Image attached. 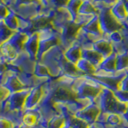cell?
<instances>
[{"instance_id":"obj_58","label":"cell","mask_w":128,"mask_h":128,"mask_svg":"<svg viewBox=\"0 0 128 128\" xmlns=\"http://www.w3.org/2000/svg\"><path fill=\"white\" fill-rule=\"evenodd\" d=\"M126 1H128V0H126Z\"/></svg>"},{"instance_id":"obj_41","label":"cell","mask_w":128,"mask_h":128,"mask_svg":"<svg viewBox=\"0 0 128 128\" xmlns=\"http://www.w3.org/2000/svg\"><path fill=\"white\" fill-rule=\"evenodd\" d=\"M114 94L119 100H121L122 102H124L128 104V91H123L121 90H118L116 92H114Z\"/></svg>"},{"instance_id":"obj_25","label":"cell","mask_w":128,"mask_h":128,"mask_svg":"<svg viewBox=\"0 0 128 128\" xmlns=\"http://www.w3.org/2000/svg\"><path fill=\"white\" fill-rule=\"evenodd\" d=\"M27 38L28 34L24 33V32L17 30L14 32V34L8 39V41L16 48V50L18 52H21L22 50H23L24 43H25Z\"/></svg>"},{"instance_id":"obj_29","label":"cell","mask_w":128,"mask_h":128,"mask_svg":"<svg viewBox=\"0 0 128 128\" xmlns=\"http://www.w3.org/2000/svg\"><path fill=\"white\" fill-rule=\"evenodd\" d=\"M78 14H88V15H97L98 14V9L90 0H82V2L79 7Z\"/></svg>"},{"instance_id":"obj_23","label":"cell","mask_w":128,"mask_h":128,"mask_svg":"<svg viewBox=\"0 0 128 128\" xmlns=\"http://www.w3.org/2000/svg\"><path fill=\"white\" fill-rule=\"evenodd\" d=\"M82 58L88 60L93 65L97 67L100 65V63L102 62L104 58L103 56L99 54L98 51L94 50L93 48H89V49H82Z\"/></svg>"},{"instance_id":"obj_8","label":"cell","mask_w":128,"mask_h":128,"mask_svg":"<svg viewBox=\"0 0 128 128\" xmlns=\"http://www.w3.org/2000/svg\"><path fill=\"white\" fill-rule=\"evenodd\" d=\"M38 108L41 112L42 119L43 121L48 122V121L54 115L58 114L59 112L58 110L56 102L54 99L50 97V95L43 91V96L41 99Z\"/></svg>"},{"instance_id":"obj_38","label":"cell","mask_w":128,"mask_h":128,"mask_svg":"<svg viewBox=\"0 0 128 128\" xmlns=\"http://www.w3.org/2000/svg\"><path fill=\"white\" fill-rule=\"evenodd\" d=\"M18 126L5 117H0V128H18Z\"/></svg>"},{"instance_id":"obj_33","label":"cell","mask_w":128,"mask_h":128,"mask_svg":"<svg viewBox=\"0 0 128 128\" xmlns=\"http://www.w3.org/2000/svg\"><path fill=\"white\" fill-rule=\"evenodd\" d=\"M82 2V0H70L66 6V9L71 14V17L73 18V21L76 19L78 14V10Z\"/></svg>"},{"instance_id":"obj_46","label":"cell","mask_w":128,"mask_h":128,"mask_svg":"<svg viewBox=\"0 0 128 128\" xmlns=\"http://www.w3.org/2000/svg\"><path fill=\"white\" fill-rule=\"evenodd\" d=\"M90 1L94 2H104L106 4H110V5H113L118 0H90Z\"/></svg>"},{"instance_id":"obj_49","label":"cell","mask_w":128,"mask_h":128,"mask_svg":"<svg viewBox=\"0 0 128 128\" xmlns=\"http://www.w3.org/2000/svg\"><path fill=\"white\" fill-rule=\"evenodd\" d=\"M122 117L124 121L128 123V107H127V109H126L125 113H124L123 114H122Z\"/></svg>"},{"instance_id":"obj_21","label":"cell","mask_w":128,"mask_h":128,"mask_svg":"<svg viewBox=\"0 0 128 128\" xmlns=\"http://www.w3.org/2000/svg\"><path fill=\"white\" fill-rule=\"evenodd\" d=\"M82 46L77 41H75L69 48H67L64 51V55L67 60L76 64L82 58Z\"/></svg>"},{"instance_id":"obj_16","label":"cell","mask_w":128,"mask_h":128,"mask_svg":"<svg viewBox=\"0 0 128 128\" xmlns=\"http://www.w3.org/2000/svg\"><path fill=\"white\" fill-rule=\"evenodd\" d=\"M39 38L38 32H34L30 35H28V38L26 40L23 46V50H25L29 54L30 57L37 61V54L38 50Z\"/></svg>"},{"instance_id":"obj_34","label":"cell","mask_w":128,"mask_h":128,"mask_svg":"<svg viewBox=\"0 0 128 128\" xmlns=\"http://www.w3.org/2000/svg\"><path fill=\"white\" fill-rule=\"evenodd\" d=\"M12 30L6 26L3 21H0V46L9 39L14 34Z\"/></svg>"},{"instance_id":"obj_2","label":"cell","mask_w":128,"mask_h":128,"mask_svg":"<svg viewBox=\"0 0 128 128\" xmlns=\"http://www.w3.org/2000/svg\"><path fill=\"white\" fill-rule=\"evenodd\" d=\"M78 99L88 100L94 102L102 92L103 86L86 76H82L75 79L73 85Z\"/></svg>"},{"instance_id":"obj_1","label":"cell","mask_w":128,"mask_h":128,"mask_svg":"<svg viewBox=\"0 0 128 128\" xmlns=\"http://www.w3.org/2000/svg\"><path fill=\"white\" fill-rule=\"evenodd\" d=\"M95 102L98 104L102 112L107 114L115 113L122 115L128 107V104L119 100L114 91L105 87H103Z\"/></svg>"},{"instance_id":"obj_47","label":"cell","mask_w":128,"mask_h":128,"mask_svg":"<svg viewBox=\"0 0 128 128\" xmlns=\"http://www.w3.org/2000/svg\"><path fill=\"white\" fill-rule=\"evenodd\" d=\"M6 70H7L6 63L3 62H0V74L4 73Z\"/></svg>"},{"instance_id":"obj_31","label":"cell","mask_w":128,"mask_h":128,"mask_svg":"<svg viewBox=\"0 0 128 128\" xmlns=\"http://www.w3.org/2000/svg\"><path fill=\"white\" fill-rule=\"evenodd\" d=\"M116 70H128V51L116 54Z\"/></svg>"},{"instance_id":"obj_55","label":"cell","mask_w":128,"mask_h":128,"mask_svg":"<svg viewBox=\"0 0 128 128\" xmlns=\"http://www.w3.org/2000/svg\"><path fill=\"white\" fill-rule=\"evenodd\" d=\"M90 128H98V127L96 126L95 124H92V125L90 126Z\"/></svg>"},{"instance_id":"obj_36","label":"cell","mask_w":128,"mask_h":128,"mask_svg":"<svg viewBox=\"0 0 128 128\" xmlns=\"http://www.w3.org/2000/svg\"><path fill=\"white\" fill-rule=\"evenodd\" d=\"M123 121V118L122 115L115 114V113H110L107 114L106 115V122L109 126L113 127L114 126H117Z\"/></svg>"},{"instance_id":"obj_13","label":"cell","mask_w":128,"mask_h":128,"mask_svg":"<svg viewBox=\"0 0 128 128\" xmlns=\"http://www.w3.org/2000/svg\"><path fill=\"white\" fill-rule=\"evenodd\" d=\"M71 20H73V18L66 7L54 8V15L52 20V26L55 30L60 32L62 27Z\"/></svg>"},{"instance_id":"obj_19","label":"cell","mask_w":128,"mask_h":128,"mask_svg":"<svg viewBox=\"0 0 128 128\" xmlns=\"http://www.w3.org/2000/svg\"><path fill=\"white\" fill-rule=\"evenodd\" d=\"M0 51H1L2 61L6 64L13 62L19 53L8 40L0 46Z\"/></svg>"},{"instance_id":"obj_45","label":"cell","mask_w":128,"mask_h":128,"mask_svg":"<svg viewBox=\"0 0 128 128\" xmlns=\"http://www.w3.org/2000/svg\"><path fill=\"white\" fill-rule=\"evenodd\" d=\"M2 2L10 8V10H13L16 5V0H2Z\"/></svg>"},{"instance_id":"obj_48","label":"cell","mask_w":128,"mask_h":128,"mask_svg":"<svg viewBox=\"0 0 128 128\" xmlns=\"http://www.w3.org/2000/svg\"><path fill=\"white\" fill-rule=\"evenodd\" d=\"M112 128H128V123L123 120V121L120 124H118V125H117V126H114Z\"/></svg>"},{"instance_id":"obj_7","label":"cell","mask_w":128,"mask_h":128,"mask_svg":"<svg viewBox=\"0 0 128 128\" xmlns=\"http://www.w3.org/2000/svg\"><path fill=\"white\" fill-rule=\"evenodd\" d=\"M81 27V26H79L73 20L70 21L62 27V29L60 31L59 45L62 46L64 50L69 48L76 41L78 33Z\"/></svg>"},{"instance_id":"obj_57","label":"cell","mask_w":128,"mask_h":128,"mask_svg":"<svg viewBox=\"0 0 128 128\" xmlns=\"http://www.w3.org/2000/svg\"><path fill=\"white\" fill-rule=\"evenodd\" d=\"M0 2H2V0H0Z\"/></svg>"},{"instance_id":"obj_24","label":"cell","mask_w":128,"mask_h":128,"mask_svg":"<svg viewBox=\"0 0 128 128\" xmlns=\"http://www.w3.org/2000/svg\"><path fill=\"white\" fill-rule=\"evenodd\" d=\"M83 30H85L88 33L93 34L98 36H103L104 34L102 32L101 28H100V23H99V18L98 15H94L89 22L85 24L83 26L81 27Z\"/></svg>"},{"instance_id":"obj_39","label":"cell","mask_w":128,"mask_h":128,"mask_svg":"<svg viewBox=\"0 0 128 128\" xmlns=\"http://www.w3.org/2000/svg\"><path fill=\"white\" fill-rule=\"evenodd\" d=\"M69 2L70 0H50V5L54 8H65Z\"/></svg>"},{"instance_id":"obj_11","label":"cell","mask_w":128,"mask_h":128,"mask_svg":"<svg viewBox=\"0 0 128 128\" xmlns=\"http://www.w3.org/2000/svg\"><path fill=\"white\" fill-rule=\"evenodd\" d=\"M2 85L5 87L10 94L14 93V92H17V91L27 89V88L22 83V82L19 80L18 74H16L15 72L10 70H6L5 71V73H4Z\"/></svg>"},{"instance_id":"obj_54","label":"cell","mask_w":128,"mask_h":128,"mask_svg":"<svg viewBox=\"0 0 128 128\" xmlns=\"http://www.w3.org/2000/svg\"><path fill=\"white\" fill-rule=\"evenodd\" d=\"M18 128H33V127H31V126H26V125H25V124L22 123L21 125H20V126H18Z\"/></svg>"},{"instance_id":"obj_17","label":"cell","mask_w":128,"mask_h":128,"mask_svg":"<svg viewBox=\"0 0 128 128\" xmlns=\"http://www.w3.org/2000/svg\"><path fill=\"white\" fill-rule=\"evenodd\" d=\"M92 48L99 54H101L104 58L110 55L113 53L112 42L109 39V34H105V36L94 42L92 45Z\"/></svg>"},{"instance_id":"obj_27","label":"cell","mask_w":128,"mask_h":128,"mask_svg":"<svg viewBox=\"0 0 128 128\" xmlns=\"http://www.w3.org/2000/svg\"><path fill=\"white\" fill-rule=\"evenodd\" d=\"M76 66L84 75H94L97 73V67L85 58H82L76 63Z\"/></svg>"},{"instance_id":"obj_15","label":"cell","mask_w":128,"mask_h":128,"mask_svg":"<svg viewBox=\"0 0 128 128\" xmlns=\"http://www.w3.org/2000/svg\"><path fill=\"white\" fill-rule=\"evenodd\" d=\"M43 96V89L42 85L38 86L31 88L29 94L26 98V102L24 104V110L34 109L37 107Z\"/></svg>"},{"instance_id":"obj_56","label":"cell","mask_w":128,"mask_h":128,"mask_svg":"<svg viewBox=\"0 0 128 128\" xmlns=\"http://www.w3.org/2000/svg\"><path fill=\"white\" fill-rule=\"evenodd\" d=\"M0 62H3L2 58V54H1V51H0Z\"/></svg>"},{"instance_id":"obj_40","label":"cell","mask_w":128,"mask_h":128,"mask_svg":"<svg viewBox=\"0 0 128 128\" xmlns=\"http://www.w3.org/2000/svg\"><path fill=\"white\" fill-rule=\"evenodd\" d=\"M10 12V8L3 2H0V21H3Z\"/></svg>"},{"instance_id":"obj_42","label":"cell","mask_w":128,"mask_h":128,"mask_svg":"<svg viewBox=\"0 0 128 128\" xmlns=\"http://www.w3.org/2000/svg\"><path fill=\"white\" fill-rule=\"evenodd\" d=\"M119 90L123 91H128V70L126 75L124 76V78L122 79L121 82H120Z\"/></svg>"},{"instance_id":"obj_10","label":"cell","mask_w":128,"mask_h":128,"mask_svg":"<svg viewBox=\"0 0 128 128\" xmlns=\"http://www.w3.org/2000/svg\"><path fill=\"white\" fill-rule=\"evenodd\" d=\"M100 113H101V109L98 106V104L94 102H90L87 106L79 110L75 114V116L86 121L90 125H92L96 122Z\"/></svg>"},{"instance_id":"obj_6","label":"cell","mask_w":128,"mask_h":128,"mask_svg":"<svg viewBox=\"0 0 128 128\" xmlns=\"http://www.w3.org/2000/svg\"><path fill=\"white\" fill-rule=\"evenodd\" d=\"M36 62L37 61L32 59L25 50H22L13 62L6 64V67L7 70L14 71L16 74L20 72L34 74Z\"/></svg>"},{"instance_id":"obj_44","label":"cell","mask_w":128,"mask_h":128,"mask_svg":"<svg viewBox=\"0 0 128 128\" xmlns=\"http://www.w3.org/2000/svg\"><path fill=\"white\" fill-rule=\"evenodd\" d=\"M41 2L40 0H16V6L18 5H23V4H29L32 2ZM14 6V7H15Z\"/></svg>"},{"instance_id":"obj_28","label":"cell","mask_w":128,"mask_h":128,"mask_svg":"<svg viewBox=\"0 0 128 128\" xmlns=\"http://www.w3.org/2000/svg\"><path fill=\"white\" fill-rule=\"evenodd\" d=\"M34 74L36 76V77H38L39 78H42V79L49 80L51 78H54L52 77L51 74L50 73L48 68L40 61H37L35 63Z\"/></svg>"},{"instance_id":"obj_3","label":"cell","mask_w":128,"mask_h":128,"mask_svg":"<svg viewBox=\"0 0 128 128\" xmlns=\"http://www.w3.org/2000/svg\"><path fill=\"white\" fill-rule=\"evenodd\" d=\"M98 10V18L100 28L103 34H110L114 31L122 30L123 26L122 23L116 18L111 12L112 5L104 2H92Z\"/></svg>"},{"instance_id":"obj_53","label":"cell","mask_w":128,"mask_h":128,"mask_svg":"<svg viewBox=\"0 0 128 128\" xmlns=\"http://www.w3.org/2000/svg\"><path fill=\"white\" fill-rule=\"evenodd\" d=\"M124 4H125L126 10V13H127V20H128V1L125 0V1H124Z\"/></svg>"},{"instance_id":"obj_18","label":"cell","mask_w":128,"mask_h":128,"mask_svg":"<svg viewBox=\"0 0 128 128\" xmlns=\"http://www.w3.org/2000/svg\"><path fill=\"white\" fill-rule=\"evenodd\" d=\"M105 34H104L103 36H98L93 34L88 33V32L83 30L81 28L78 33L76 41L79 43V45L82 46V49H89V48H92V45H93L94 42L104 37Z\"/></svg>"},{"instance_id":"obj_52","label":"cell","mask_w":128,"mask_h":128,"mask_svg":"<svg viewBox=\"0 0 128 128\" xmlns=\"http://www.w3.org/2000/svg\"><path fill=\"white\" fill-rule=\"evenodd\" d=\"M61 128H73V127H72L69 123L66 122H65V124H64V125H63Z\"/></svg>"},{"instance_id":"obj_37","label":"cell","mask_w":128,"mask_h":128,"mask_svg":"<svg viewBox=\"0 0 128 128\" xmlns=\"http://www.w3.org/2000/svg\"><path fill=\"white\" fill-rule=\"evenodd\" d=\"M123 38V34L121 30L118 31H114L109 34V39L112 43H119L122 42Z\"/></svg>"},{"instance_id":"obj_22","label":"cell","mask_w":128,"mask_h":128,"mask_svg":"<svg viewBox=\"0 0 128 128\" xmlns=\"http://www.w3.org/2000/svg\"><path fill=\"white\" fill-rule=\"evenodd\" d=\"M116 71V54L113 52L110 55L103 58L102 62L98 67L97 72L114 73Z\"/></svg>"},{"instance_id":"obj_32","label":"cell","mask_w":128,"mask_h":128,"mask_svg":"<svg viewBox=\"0 0 128 128\" xmlns=\"http://www.w3.org/2000/svg\"><path fill=\"white\" fill-rule=\"evenodd\" d=\"M66 122L69 123L73 128H90V126L86 121L76 117L75 115H72L66 118Z\"/></svg>"},{"instance_id":"obj_5","label":"cell","mask_w":128,"mask_h":128,"mask_svg":"<svg viewBox=\"0 0 128 128\" xmlns=\"http://www.w3.org/2000/svg\"><path fill=\"white\" fill-rule=\"evenodd\" d=\"M64 51L65 50L61 46L57 45L46 52L40 60V62H42L48 68L53 78H58L62 75L59 66V60L64 54Z\"/></svg>"},{"instance_id":"obj_51","label":"cell","mask_w":128,"mask_h":128,"mask_svg":"<svg viewBox=\"0 0 128 128\" xmlns=\"http://www.w3.org/2000/svg\"><path fill=\"white\" fill-rule=\"evenodd\" d=\"M2 113H3V105L2 102H0V117L2 116Z\"/></svg>"},{"instance_id":"obj_26","label":"cell","mask_w":128,"mask_h":128,"mask_svg":"<svg viewBox=\"0 0 128 128\" xmlns=\"http://www.w3.org/2000/svg\"><path fill=\"white\" fill-rule=\"evenodd\" d=\"M111 12L120 22L127 19V13L124 1H122V0H118L114 4L112 5Z\"/></svg>"},{"instance_id":"obj_43","label":"cell","mask_w":128,"mask_h":128,"mask_svg":"<svg viewBox=\"0 0 128 128\" xmlns=\"http://www.w3.org/2000/svg\"><path fill=\"white\" fill-rule=\"evenodd\" d=\"M10 93L2 85H0V102L4 101Z\"/></svg>"},{"instance_id":"obj_30","label":"cell","mask_w":128,"mask_h":128,"mask_svg":"<svg viewBox=\"0 0 128 128\" xmlns=\"http://www.w3.org/2000/svg\"><path fill=\"white\" fill-rule=\"evenodd\" d=\"M3 22L7 27L13 31H17L18 30V17L13 10H10L9 14L3 20Z\"/></svg>"},{"instance_id":"obj_14","label":"cell","mask_w":128,"mask_h":128,"mask_svg":"<svg viewBox=\"0 0 128 128\" xmlns=\"http://www.w3.org/2000/svg\"><path fill=\"white\" fill-rule=\"evenodd\" d=\"M59 66L60 69H61L62 75L68 76V77H71V78H79L84 76V74L78 69L76 64L70 62L69 60H67L64 54L60 58Z\"/></svg>"},{"instance_id":"obj_35","label":"cell","mask_w":128,"mask_h":128,"mask_svg":"<svg viewBox=\"0 0 128 128\" xmlns=\"http://www.w3.org/2000/svg\"><path fill=\"white\" fill-rule=\"evenodd\" d=\"M66 122L65 118L61 114L52 117L47 122V128H61Z\"/></svg>"},{"instance_id":"obj_9","label":"cell","mask_w":128,"mask_h":128,"mask_svg":"<svg viewBox=\"0 0 128 128\" xmlns=\"http://www.w3.org/2000/svg\"><path fill=\"white\" fill-rule=\"evenodd\" d=\"M43 4L41 2H32L29 4H23V5L16 6L13 10L14 13L19 17L25 19L30 20L33 18L34 16L38 14L44 8Z\"/></svg>"},{"instance_id":"obj_4","label":"cell","mask_w":128,"mask_h":128,"mask_svg":"<svg viewBox=\"0 0 128 128\" xmlns=\"http://www.w3.org/2000/svg\"><path fill=\"white\" fill-rule=\"evenodd\" d=\"M127 70L116 71L114 73H104L97 72L94 75H85L94 82H98L103 87L107 88L114 92L119 90L120 82L126 75Z\"/></svg>"},{"instance_id":"obj_20","label":"cell","mask_w":128,"mask_h":128,"mask_svg":"<svg viewBox=\"0 0 128 128\" xmlns=\"http://www.w3.org/2000/svg\"><path fill=\"white\" fill-rule=\"evenodd\" d=\"M42 119L41 112L37 107L34 109L24 110V114L22 117V123L26 126L33 127Z\"/></svg>"},{"instance_id":"obj_12","label":"cell","mask_w":128,"mask_h":128,"mask_svg":"<svg viewBox=\"0 0 128 128\" xmlns=\"http://www.w3.org/2000/svg\"><path fill=\"white\" fill-rule=\"evenodd\" d=\"M30 89H27L14 92L9 94L6 98L8 105L11 110H21L24 109V104L26 102V98L29 94Z\"/></svg>"},{"instance_id":"obj_50","label":"cell","mask_w":128,"mask_h":128,"mask_svg":"<svg viewBox=\"0 0 128 128\" xmlns=\"http://www.w3.org/2000/svg\"><path fill=\"white\" fill-rule=\"evenodd\" d=\"M41 2L45 6H51L50 3V0H40Z\"/></svg>"}]
</instances>
